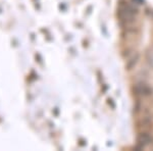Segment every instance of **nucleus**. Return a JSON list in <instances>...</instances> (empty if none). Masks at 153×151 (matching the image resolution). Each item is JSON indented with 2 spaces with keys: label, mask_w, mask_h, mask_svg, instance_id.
I'll list each match as a JSON object with an SVG mask.
<instances>
[{
  "label": "nucleus",
  "mask_w": 153,
  "mask_h": 151,
  "mask_svg": "<svg viewBox=\"0 0 153 151\" xmlns=\"http://www.w3.org/2000/svg\"><path fill=\"white\" fill-rule=\"evenodd\" d=\"M153 143L152 137L148 135L147 133H141L138 138V144L140 145L141 148H147Z\"/></svg>",
  "instance_id": "obj_1"
},
{
  "label": "nucleus",
  "mask_w": 153,
  "mask_h": 151,
  "mask_svg": "<svg viewBox=\"0 0 153 151\" xmlns=\"http://www.w3.org/2000/svg\"><path fill=\"white\" fill-rule=\"evenodd\" d=\"M146 61L149 67L153 69V49H150L146 53Z\"/></svg>",
  "instance_id": "obj_2"
}]
</instances>
